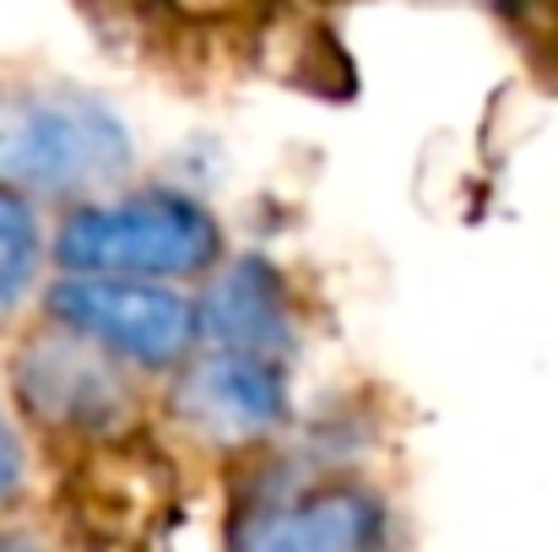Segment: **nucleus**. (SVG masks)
I'll return each mask as SVG.
<instances>
[{"mask_svg": "<svg viewBox=\"0 0 558 552\" xmlns=\"http://www.w3.org/2000/svg\"><path fill=\"white\" fill-rule=\"evenodd\" d=\"M201 315V342L222 347V353H255L282 364L293 353V320H288V298L282 282L266 260H233L211 293L195 304Z\"/></svg>", "mask_w": 558, "mask_h": 552, "instance_id": "obj_6", "label": "nucleus"}, {"mask_svg": "<svg viewBox=\"0 0 558 552\" xmlns=\"http://www.w3.org/2000/svg\"><path fill=\"white\" fill-rule=\"evenodd\" d=\"M22 493V444L5 422V406H0V510Z\"/></svg>", "mask_w": 558, "mask_h": 552, "instance_id": "obj_9", "label": "nucleus"}, {"mask_svg": "<svg viewBox=\"0 0 558 552\" xmlns=\"http://www.w3.org/2000/svg\"><path fill=\"white\" fill-rule=\"evenodd\" d=\"M44 309L82 331L87 342H98L104 353H114L120 364L136 368H174L190 358V347L201 342V315L185 293H174L169 282H147V277H98V271H65Z\"/></svg>", "mask_w": 558, "mask_h": 552, "instance_id": "obj_3", "label": "nucleus"}, {"mask_svg": "<svg viewBox=\"0 0 558 552\" xmlns=\"http://www.w3.org/2000/svg\"><path fill=\"white\" fill-rule=\"evenodd\" d=\"M136 163L125 120L87 93H22L0 103V184L49 200H93Z\"/></svg>", "mask_w": 558, "mask_h": 552, "instance_id": "obj_1", "label": "nucleus"}, {"mask_svg": "<svg viewBox=\"0 0 558 552\" xmlns=\"http://www.w3.org/2000/svg\"><path fill=\"white\" fill-rule=\"evenodd\" d=\"M222 255L217 217L174 189H147L125 200H87L54 233L60 271H98V277H147V282H185L211 271Z\"/></svg>", "mask_w": 558, "mask_h": 552, "instance_id": "obj_2", "label": "nucleus"}, {"mask_svg": "<svg viewBox=\"0 0 558 552\" xmlns=\"http://www.w3.org/2000/svg\"><path fill=\"white\" fill-rule=\"evenodd\" d=\"M44 266V233L33 206L22 200V189L0 184V320L22 309V298L33 293Z\"/></svg>", "mask_w": 558, "mask_h": 552, "instance_id": "obj_8", "label": "nucleus"}, {"mask_svg": "<svg viewBox=\"0 0 558 552\" xmlns=\"http://www.w3.org/2000/svg\"><path fill=\"white\" fill-rule=\"evenodd\" d=\"M379 537H385V515L359 488H326L310 499H288V504H271V515L255 510V520L233 531L239 548L282 552H353L374 548Z\"/></svg>", "mask_w": 558, "mask_h": 552, "instance_id": "obj_7", "label": "nucleus"}, {"mask_svg": "<svg viewBox=\"0 0 558 552\" xmlns=\"http://www.w3.org/2000/svg\"><path fill=\"white\" fill-rule=\"evenodd\" d=\"M174 412L206 444H250V439H260L282 422L288 384H282V368L271 358L211 347L201 364H190L180 373Z\"/></svg>", "mask_w": 558, "mask_h": 552, "instance_id": "obj_5", "label": "nucleus"}, {"mask_svg": "<svg viewBox=\"0 0 558 552\" xmlns=\"http://www.w3.org/2000/svg\"><path fill=\"white\" fill-rule=\"evenodd\" d=\"M114 364H120L114 353L60 326V336H44L16 358V390L38 422L76 433H114L131 422V390Z\"/></svg>", "mask_w": 558, "mask_h": 552, "instance_id": "obj_4", "label": "nucleus"}]
</instances>
